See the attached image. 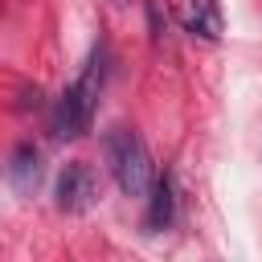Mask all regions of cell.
<instances>
[{"label": "cell", "instance_id": "cell-1", "mask_svg": "<svg viewBox=\"0 0 262 262\" xmlns=\"http://www.w3.org/2000/svg\"><path fill=\"white\" fill-rule=\"evenodd\" d=\"M102 82H106V45H94V53L86 57L82 74L53 102V135L57 139H78L82 131H90V119L98 111Z\"/></svg>", "mask_w": 262, "mask_h": 262}, {"label": "cell", "instance_id": "cell-2", "mask_svg": "<svg viewBox=\"0 0 262 262\" xmlns=\"http://www.w3.org/2000/svg\"><path fill=\"white\" fill-rule=\"evenodd\" d=\"M102 160L123 196H147V188L156 180V164L135 127H111L102 135Z\"/></svg>", "mask_w": 262, "mask_h": 262}, {"label": "cell", "instance_id": "cell-3", "mask_svg": "<svg viewBox=\"0 0 262 262\" xmlns=\"http://www.w3.org/2000/svg\"><path fill=\"white\" fill-rule=\"evenodd\" d=\"M57 209L61 213H86L98 196H102V184H98V176H94V168L90 164H82V160H74V164H66V172L57 176Z\"/></svg>", "mask_w": 262, "mask_h": 262}, {"label": "cell", "instance_id": "cell-4", "mask_svg": "<svg viewBox=\"0 0 262 262\" xmlns=\"http://www.w3.org/2000/svg\"><path fill=\"white\" fill-rule=\"evenodd\" d=\"M172 217H176V180H172V172H164V176H156L151 188H147L143 225H147V233H164V229L172 225Z\"/></svg>", "mask_w": 262, "mask_h": 262}, {"label": "cell", "instance_id": "cell-5", "mask_svg": "<svg viewBox=\"0 0 262 262\" xmlns=\"http://www.w3.org/2000/svg\"><path fill=\"white\" fill-rule=\"evenodd\" d=\"M8 180L20 188V192H33L37 180H41V151L33 143H20L12 156H8Z\"/></svg>", "mask_w": 262, "mask_h": 262}, {"label": "cell", "instance_id": "cell-6", "mask_svg": "<svg viewBox=\"0 0 262 262\" xmlns=\"http://www.w3.org/2000/svg\"><path fill=\"white\" fill-rule=\"evenodd\" d=\"M188 29L205 41H217L221 37V4L217 0H188V12H184Z\"/></svg>", "mask_w": 262, "mask_h": 262}]
</instances>
